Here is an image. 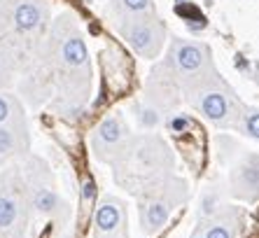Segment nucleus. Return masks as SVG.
I'll list each match as a JSON object with an SVG mask.
<instances>
[{"mask_svg": "<svg viewBox=\"0 0 259 238\" xmlns=\"http://www.w3.org/2000/svg\"><path fill=\"white\" fill-rule=\"evenodd\" d=\"M30 222V203L19 173H7L0 191V238H26Z\"/></svg>", "mask_w": 259, "mask_h": 238, "instance_id": "obj_7", "label": "nucleus"}, {"mask_svg": "<svg viewBox=\"0 0 259 238\" xmlns=\"http://www.w3.org/2000/svg\"><path fill=\"white\" fill-rule=\"evenodd\" d=\"M112 173L117 185L131 191L133 196H140L175 175V154L157 133H131L121 152L112 159Z\"/></svg>", "mask_w": 259, "mask_h": 238, "instance_id": "obj_2", "label": "nucleus"}, {"mask_svg": "<svg viewBox=\"0 0 259 238\" xmlns=\"http://www.w3.org/2000/svg\"><path fill=\"white\" fill-rule=\"evenodd\" d=\"M119 33L143 59H157L166 42V26L154 14L140 12L119 19Z\"/></svg>", "mask_w": 259, "mask_h": 238, "instance_id": "obj_8", "label": "nucleus"}, {"mask_svg": "<svg viewBox=\"0 0 259 238\" xmlns=\"http://www.w3.org/2000/svg\"><path fill=\"white\" fill-rule=\"evenodd\" d=\"M189 199V185L180 175H170L168 180L159 182L157 187L147 189L138 196L140 203V229L147 236H154L168 224L170 215L185 206Z\"/></svg>", "mask_w": 259, "mask_h": 238, "instance_id": "obj_5", "label": "nucleus"}, {"mask_svg": "<svg viewBox=\"0 0 259 238\" xmlns=\"http://www.w3.org/2000/svg\"><path fill=\"white\" fill-rule=\"evenodd\" d=\"M152 3L150 0H112V10H117V14L128 17V14H140V12H150Z\"/></svg>", "mask_w": 259, "mask_h": 238, "instance_id": "obj_18", "label": "nucleus"}, {"mask_svg": "<svg viewBox=\"0 0 259 238\" xmlns=\"http://www.w3.org/2000/svg\"><path fill=\"white\" fill-rule=\"evenodd\" d=\"M28 147H30V136L26 119L0 124V166L17 159V156H24L28 152Z\"/></svg>", "mask_w": 259, "mask_h": 238, "instance_id": "obj_14", "label": "nucleus"}, {"mask_svg": "<svg viewBox=\"0 0 259 238\" xmlns=\"http://www.w3.org/2000/svg\"><path fill=\"white\" fill-rule=\"evenodd\" d=\"M47 19V0H0V45L21 63L37 52Z\"/></svg>", "mask_w": 259, "mask_h": 238, "instance_id": "obj_3", "label": "nucleus"}, {"mask_svg": "<svg viewBox=\"0 0 259 238\" xmlns=\"http://www.w3.org/2000/svg\"><path fill=\"white\" fill-rule=\"evenodd\" d=\"M227 194L241 201H257L259 199V154L241 152L238 161L229 168Z\"/></svg>", "mask_w": 259, "mask_h": 238, "instance_id": "obj_9", "label": "nucleus"}, {"mask_svg": "<svg viewBox=\"0 0 259 238\" xmlns=\"http://www.w3.org/2000/svg\"><path fill=\"white\" fill-rule=\"evenodd\" d=\"M236 131H241L243 136L252 138L259 143V110L254 107H243V114L238 119V129Z\"/></svg>", "mask_w": 259, "mask_h": 238, "instance_id": "obj_16", "label": "nucleus"}, {"mask_svg": "<svg viewBox=\"0 0 259 238\" xmlns=\"http://www.w3.org/2000/svg\"><path fill=\"white\" fill-rule=\"evenodd\" d=\"M47 66L54 75L63 105L72 110L84 105L91 91L89 54L77 26L68 14L52 26V35L47 42Z\"/></svg>", "mask_w": 259, "mask_h": 238, "instance_id": "obj_1", "label": "nucleus"}, {"mask_svg": "<svg viewBox=\"0 0 259 238\" xmlns=\"http://www.w3.org/2000/svg\"><path fill=\"white\" fill-rule=\"evenodd\" d=\"M19 119H26L21 103H19L12 94L0 91V124H7V122H19Z\"/></svg>", "mask_w": 259, "mask_h": 238, "instance_id": "obj_15", "label": "nucleus"}, {"mask_svg": "<svg viewBox=\"0 0 259 238\" xmlns=\"http://www.w3.org/2000/svg\"><path fill=\"white\" fill-rule=\"evenodd\" d=\"M131 138V129L126 126V122L119 117V114H112V117H105L98 124V129L91 136V149L94 154L101 161H110L115 159L121 152V147L126 145V140Z\"/></svg>", "mask_w": 259, "mask_h": 238, "instance_id": "obj_10", "label": "nucleus"}, {"mask_svg": "<svg viewBox=\"0 0 259 238\" xmlns=\"http://www.w3.org/2000/svg\"><path fill=\"white\" fill-rule=\"evenodd\" d=\"M189 238H203V233H201L199 229H196V226H194V231H192V236H189Z\"/></svg>", "mask_w": 259, "mask_h": 238, "instance_id": "obj_19", "label": "nucleus"}, {"mask_svg": "<svg viewBox=\"0 0 259 238\" xmlns=\"http://www.w3.org/2000/svg\"><path fill=\"white\" fill-rule=\"evenodd\" d=\"M180 87L170 77V72L163 66H157L152 70L147 80V89H145V105L152 107L159 114L173 112L178 103H180Z\"/></svg>", "mask_w": 259, "mask_h": 238, "instance_id": "obj_11", "label": "nucleus"}, {"mask_svg": "<svg viewBox=\"0 0 259 238\" xmlns=\"http://www.w3.org/2000/svg\"><path fill=\"white\" fill-rule=\"evenodd\" d=\"M96 238H131L128 236L126 206L115 196H105L96 210Z\"/></svg>", "mask_w": 259, "mask_h": 238, "instance_id": "obj_13", "label": "nucleus"}, {"mask_svg": "<svg viewBox=\"0 0 259 238\" xmlns=\"http://www.w3.org/2000/svg\"><path fill=\"white\" fill-rule=\"evenodd\" d=\"M182 98L217 129H238L243 103L220 75L182 89Z\"/></svg>", "mask_w": 259, "mask_h": 238, "instance_id": "obj_4", "label": "nucleus"}, {"mask_svg": "<svg viewBox=\"0 0 259 238\" xmlns=\"http://www.w3.org/2000/svg\"><path fill=\"white\" fill-rule=\"evenodd\" d=\"M17 66H19V59L5 45H0V89L12 82L14 72H17Z\"/></svg>", "mask_w": 259, "mask_h": 238, "instance_id": "obj_17", "label": "nucleus"}, {"mask_svg": "<svg viewBox=\"0 0 259 238\" xmlns=\"http://www.w3.org/2000/svg\"><path fill=\"white\" fill-rule=\"evenodd\" d=\"M161 66L170 72V77L178 82L180 91L217 75L210 59V49L201 45V42L180 40V37L170 42L166 61Z\"/></svg>", "mask_w": 259, "mask_h": 238, "instance_id": "obj_6", "label": "nucleus"}, {"mask_svg": "<svg viewBox=\"0 0 259 238\" xmlns=\"http://www.w3.org/2000/svg\"><path fill=\"white\" fill-rule=\"evenodd\" d=\"M243 224V210L238 206H231L229 201L215 213L196 217V229L203 233V238H238Z\"/></svg>", "mask_w": 259, "mask_h": 238, "instance_id": "obj_12", "label": "nucleus"}]
</instances>
